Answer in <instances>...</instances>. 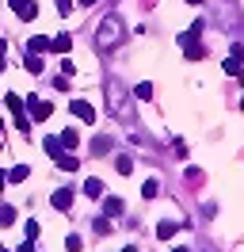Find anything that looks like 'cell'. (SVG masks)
Here are the masks:
<instances>
[{"label":"cell","mask_w":244,"mask_h":252,"mask_svg":"<svg viewBox=\"0 0 244 252\" xmlns=\"http://www.w3.org/2000/svg\"><path fill=\"white\" fill-rule=\"evenodd\" d=\"M95 42L99 46H115L119 42V16H107L103 27H99V34H95Z\"/></svg>","instance_id":"cell-1"},{"label":"cell","mask_w":244,"mask_h":252,"mask_svg":"<svg viewBox=\"0 0 244 252\" xmlns=\"http://www.w3.org/2000/svg\"><path fill=\"white\" fill-rule=\"evenodd\" d=\"M23 107H30V119H38V123L54 115V107H50L46 99H38V95H27V103H23Z\"/></svg>","instance_id":"cell-2"},{"label":"cell","mask_w":244,"mask_h":252,"mask_svg":"<svg viewBox=\"0 0 244 252\" xmlns=\"http://www.w3.org/2000/svg\"><path fill=\"white\" fill-rule=\"evenodd\" d=\"M12 12H15L19 19H27V23H30V19H38V8H34V0H12Z\"/></svg>","instance_id":"cell-3"},{"label":"cell","mask_w":244,"mask_h":252,"mask_svg":"<svg viewBox=\"0 0 244 252\" xmlns=\"http://www.w3.org/2000/svg\"><path fill=\"white\" fill-rule=\"evenodd\" d=\"M69 111H73L80 123H95V107H92L88 99H73V107H69Z\"/></svg>","instance_id":"cell-4"},{"label":"cell","mask_w":244,"mask_h":252,"mask_svg":"<svg viewBox=\"0 0 244 252\" xmlns=\"http://www.w3.org/2000/svg\"><path fill=\"white\" fill-rule=\"evenodd\" d=\"M69 206H73V191L69 188L54 191V210H69Z\"/></svg>","instance_id":"cell-5"},{"label":"cell","mask_w":244,"mask_h":252,"mask_svg":"<svg viewBox=\"0 0 244 252\" xmlns=\"http://www.w3.org/2000/svg\"><path fill=\"white\" fill-rule=\"evenodd\" d=\"M176 229H180V225H176V221H160V225H156V237H160V241H172V237H176Z\"/></svg>","instance_id":"cell-6"},{"label":"cell","mask_w":244,"mask_h":252,"mask_svg":"<svg viewBox=\"0 0 244 252\" xmlns=\"http://www.w3.org/2000/svg\"><path fill=\"white\" fill-rule=\"evenodd\" d=\"M27 54H54V50H50V38H30Z\"/></svg>","instance_id":"cell-7"},{"label":"cell","mask_w":244,"mask_h":252,"mask_svg":"<svg viewBox=\"0 0 244 252\" xmlns=\"http://www.w3.org/2000/svg\"><path fill=\"white\" fill-rule=\"evenodd\" d=\"M23 65L30 73H42V54H23Z\"/></svg>","instance_id":"cell-8"},{"label":"cell","mask_w":244,"mask_h":252,"mask_svg":"<svg viewBox=\"0 0 244 252\" xmlns=\"http://www.w3.org/2000/svg\"><path fill=\"white\" fill-rule=\"evenodd\" d=\"M80 138H76V130H61V149H76Z\"/></svg>","instance_id":"cell-9"},{"label":"cell","mask_w":244,"mask_h":252,"mask_svg":"<svg viewBox=\"0 0 244 252\" xmlns=\"http://www.w3.org/2000/svg\"><path fill=\"white\" fill-rule=\"evenodd\" d=\"M27 176H30V168H27V164H15L12 172H8V180H12V184H23Z\"/></svg>","instance_id":"cell-10"},{"label":"cell","mask_w":244,"mask_h":252,"mask_svg":"<svg viewBox=\"0 0 244 252\" xmlns=\"http://www.w3.org/2000/svg\"><path fill=\"white\" fill-rule=\"evenodd\" d=\"M103 214H107V218L122 214V199H107V203H103Z\"/></svg>","instance_id":"cell-11"},{"label":"cell","mask_w":244,"mask_h":252,"mask_svg":"<svg viewBox=\"0 0 244 252\" xmlns=\"http://www.w3.org/2000/svg\"><path fill=\"white\" fill-rule=\"evenodd\" d=\"M84 195H92V199L103 195V184H99V180H84Z\"/></svg>","instance_id":"cell-12"},{"label":"cell","mask_w":244,"mask_h":252,"mask_svg":"<svg viewBox=\"0 0 244 252\" xmlns=\"http://www.w3.org/2000/svg\"><path fill=\"white\" fill-rule=\"evenodd\" d=\"M12 221H15V210L8 203H0V225H12Z\"/></svg>","instance_id":"cell-13"},{"label":"cell","mask_w":244,"mask_h":252,"mask_svg":"<svg viewBox=\"0 0 244 252\" xmlns=\"http://www.w3.org/2000/svg\"><path fill=\"white\" fill-rule=\"evenodd\" d=\"M46 153H50V157H61V153H65V149H61V142H58V138H46Z\"/></svg>","instance_id":"cell-14"},{"label":"cell","mask_w":244,"mask_h":252,"mask_svg":"<svg viewBox=\"0 0 244 252\" xmlns=\"http://www.w3.org/2000/svg\"><path fill=\"white\" fill-rule=\"evenodd\" d=\"M65 249H69V252H80V249H84V237H80V233L65 237Z\"/></svg>","instance_id":"cell-15"},{"label":"cell","mask_w":244,"mask_h":252,"mask_svg":"<svg viewBox=\"0 0 244 252\" xmlns=\"http://www.w3.org/2000/svg\"><path fill=\"white\" fill-rule=\"evenodd\" d=\"M156 191H160V184H156V180H145V184H141V195H145V199H152Z\"/></svg>","instance_id":"cell-16"},{"label":"cell","mask_w":244,"mask_h":252,"mask_svg":"<svg viewBox=\"0 0 244 252\" xmlns=\"http://www.w3.org/2000/svg\"><path fill=\"white\" fill-rule=\"evenodd\" d=\"M54 160H58L65 172H76V157H65V153H61V157H54Z\"/></svg>","instance_id":"cell-17"},{"label":"cell","mask_w":244,"mask_h":252,"mask_svg":"<svg viewBox=\"0 0 244 252\" xmlns=\"http://www.w3.org/2000/svg\"><path fill=\"white\" fill-rule=\"evenodd\" d=\"M241 58H229V62H225V73H233V77H237V73H241Z\"/></svg>","instance_id":"cell-18"},{"label":"cell","mask_w":244,"mask_h":252,"mask_svg":"<svg viewBox=\"0 0 244 252\" xmlns=\"http://www.w3.org/2000/svg\"><path fill=\"white\" fill-rule=\"evenodd\" d=\"M152 95V84H137V99H149Z\"/></svg>","instance_id":"cell-19"},{"label":"cell","mask_w":244,"mask_h":252,"mask_svg":"<svg viewBox=\"0 0 244 252\" xmlns=\"http://www.w3.org/2000/svg\"><path fill=\"white\" fill-rule=\"evenodd\" d=\"M8 107H12L15 115H19V111H23V99H19V95H8Z\"/></svg>","instance_id":"cell-20"},{"label":"cell","mask_w":244,"mask_h":252,"mask_svg":"<svg viewBox=\"0 0 244 252\" xmlns=\"http://www.w3.org/2000/svg\"><path fill=\"white\" fill-rule=\"evenodd\" d=\"M130 168H134V160H130V157H119V172L126 176V172H130Z\"/></svg>","instance_id":"cell-21"},{"label":"cell","mask_w":244,"mask_h":252,"mask_svg":"<svg viewBox=\"0 0 244 252\" xmlns=\"http://www.w3.org/2000/svg\"><path fill=\"white\" fill-rule=\"evenodd\" d=\"M34 237H38V221L30 218V221H27V241H34Z\"/></svg>","instance_id":"cell-22"},{"label":"cell","mask_w":244,"mask_h":252,"mask_svg":"<svg viewBox=\"0 0 244 252\" xmlns=\"http://www.w3.org/2000/svg\"><path fill=\"white\" fill-rule=\"evenodd\" d=\"M4 50H8V46H4V38H0V58H4Z\"/></svg>","instance_id":"cell-23"},{"label":"cell","mask_w":244,"mask_h":252,"mask_svg":"<svg viewBox=\"0 0 244 252\" xmlns=\"http://www.w3.org/2000/svg\"><path fill=\"white\" fill-rule=\"evenodd\" d=\"M4 184H8V176H0V188H4Z\"/></svg>","instance_id":"cell-24"},{"label":"cell","mask_w":244,"mask_h":252,"mask_svg":"<svg viewBox=\"0 0 244 252\" xmlns=\"http://www.w3.org/2000/svg\"><path fill=\"white\" fill-rule=\"evenodd\" d=\"M80 4H84V8H88V4H95V0H80Z\"/></svg>","instance_id":"cell-25"},{"label":"cell","mask_w":244,"mask_h":252,"mask_svg":"<svg viewBox=\"0 0 244 252\" xmlns=\"http://www.w3.org/2000/svg\"><path fill=\"white\" fill-rule=\"evenodd\" d=\"M122 252H137V249H134V245H130V249H122Z\"/></svg>","instance_id":"cell-26"},{"label":"cell","mask_w":244,"mask_h":252,"mask_svg":"<svg viewBox=\"0 0 244 252\" xmlns=\"http://www.w3.org/2000/svg\"><path fill=\"white\" fill-rule=\"evenodd\" d=\"M172 252H191V249H172Z\"/></svg>","instance_id":"cell-27"},{"label":"cell","mask_w":244,"mask_h":252,"mask_svg":"<svg viewBox=\"0 0 244 252\" xmlns=\"http://www.w3.org/2000/svg\"><path fill=\"white\" fill-rule=\"evenodd\" d=\"M241 111H244V99H241Z\"/></svg>","instance_id":"cell-28"}]
</instances>
